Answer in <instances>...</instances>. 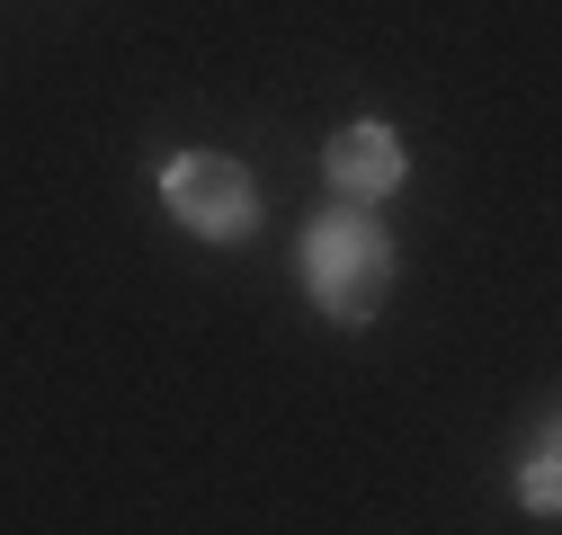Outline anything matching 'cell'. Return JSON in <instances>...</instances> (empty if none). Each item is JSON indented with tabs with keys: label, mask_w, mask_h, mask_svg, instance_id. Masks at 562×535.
Segmentation results:
<instances>
[{
	"label": "cell",
	"mask_w": 562,
	"mask_h": 535,
	"mask_svg": "<svg viewBox=\"0 0 562 535\" xmlns=\"http://www.w3.org/2000/svg\"><path fill=\"white\" fill-rule=\"evenodd\" d=\"M295 259H304V295L330 321H375L393 295V232L375 224V206H322Z\"/></svg>",
	"instance_id": "obj_1"
},
{
	"label": "cell",
	"mask_w": 562,
	"mask_h": 535,
	"mask_svg": "<svg viewBox=\"0 0 562 535\" xmlns=\"http://www.w3.org/2000/svg\"><path fill=\"white\" fill-rule=\"evenodd\" d=\"M161 206L196 241H250L259 232V179L233 152H179V161H161Z\"/></svg>",
	"instance_id": "obj_2"
},
{
	"label": "cell",
	"mask_w": 562,
	"mask_h": 535,
	"mask_svg": "<svg viewBox=\"0 0 562 535\" xmlns=\"http://www.w3.org/2000/svg\"><path fill=\"white\" fill-rule=\"evenodd\" d=\"M322 170H330V196H339V206H375V196L402 187L411 152H402V134H393L384 116H358V125H339V134H330Z\"/></svg>",
	"instance_id": "obj_3"
},
{
	"label": "cell",
	"mask_w": 562,
	"mask_h": 535,
	"mask_svg": "<svg viewBox=\"0 0 562 535\" xmlns=\"http://www.w3.org/2000/svg\"><path fill=\"white\" fill-rule=\"evenodd\" d=\"M518 500H527L536 517H553V509H562V455H553V420L536 429V446H527V464H518Z\"/></svg>",
	"instance_id": "obj_4"
}]
</instances>
